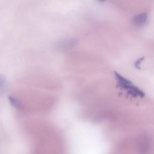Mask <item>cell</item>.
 I'll return each mask as SVG.
<instances>
[{
    "mask_svg": "<svg viewBox=\"0 0 154 154\" xmlns=\"http://www.w3.org/2000/svg\"><path fill=\"white\" fill-rule=\"evenodd\" d=\"M147 19V13H141L133 17L132 20V24L135 28H141L146 23Z\"/></svg>",
    "mask_w": 154,
    "mask_h": 154,
    "instance_id": "6da1fadb",
    "label": "cell"
},
{
    "mask_svg": "<svg viewBox=\"0 0 154 154\" xmlns=\"http://www.w3.org/2000/svg\"><path fill=\"white\" fill-rule=\"evenodd\" d=\"M75 41L74 39H70L61 42L57 46V48L63 49L68 48L75 45Z\"/></svg>",
    "mask_w": 154,
    "mask_h": 154,
    "instance_id": "7a4b0ae2",
    "label": "cell"
},
{
    "mask_svg": "<svg viewBox=\"0 0 154 154\" xmlns=\"http://www.w3.org/2000/svg\"><path fill=\"white\" fill-rule=\"evenodd\" d=\"M9 100L11 104L13 107L18 110L23 109V106L22 103L18 100L13 97L10 96Z\"/></svg>",
    "mask_w": 154,
    "mask_h": 154,
    "instance_id": "3957f363",
    "label": "cell"
},
{
    "mask_svg": "<svg viewBox=\"0 0 154 154\" xmlns=\"http://www.w3.org/2000/svg\"><path fill=\"white\" fill-rule=\"evenodd\" d=\"M116 76L118 79L120 84H131L132 82L124 78L117 72L115 73Z\"/></svg>",
    "mask_w": 154,
    "mask_h": 154,
    "instance_id": "277c9868",
    "label": "cell"
},
{
    "mask_svg": "<svg viewBox=\"0 0 154 154\" xmlns=\"http://www.w3.org/2000/svg\"><path fill=\"white\" fill-rule=\"evenodd\" d=\"M144 59L145 57H142L139 58L136 61L135 63V66L137 69H139L141 68L140 66V64L142 62Z\"/></svg>",
    "mask_w": 154,
    "mask_h": 154,
    "instance_id": "5b68a950",
    "label": "cell"
}]
</instances>
